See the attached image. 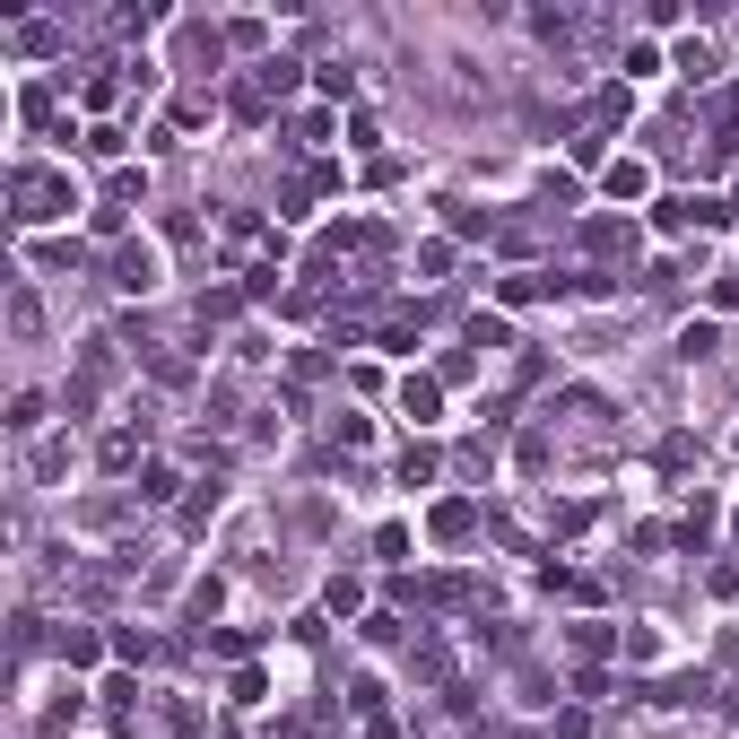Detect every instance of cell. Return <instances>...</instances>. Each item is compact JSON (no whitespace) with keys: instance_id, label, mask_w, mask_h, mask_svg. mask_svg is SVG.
<instances>
[{"instance_id":"obj_1","label":"cell","mask_w":739,"mask_h":739,"mask_svg":"<svg viewBox=\"0 0 739 739\" xmlns=\"http://www.w3.org/2000/svg\"><path fill=\"white\" fill-rule=\"evenodd\" d=\"M79 209V183L70 174H53V166H9V218H18V236H35V227H53V218H70Z\"/></svg>"},{"instance_id":"obj_2","label":"cell","mask_w":739,"mask_h":739,"mask_svg":"<svg viewBox=\"0 0 739 739\" xmlns=\"http://www.w3.org/2000/svg\"><path fill=\"white\" fill-rule=\"evenodd\" d=\"M114 287H123V296H157V287H166V252L148 245V236L123 245V252H114Z\"/></svg>"},{"instance_id":"obj_3","label":"cell","mask_w":739,"mask_h":739,"mask_svg":"<svg viewBox=\"0 0 739 739\" xmlns=\"http://www.w3.org/2000/svg\"><path fill=\"white\" fill-rule=\"evenodd\" d=\"M400 418L435 427V418H444V383H435V374H400Z\"/></svg>"},{"instance_id":"obj_4","label":"cell","mask_w":739,"mask_h":739,"mask_svg":"<svg viewBox=\"0 0 739 739\" xmlns=\"http://www.w3.org/2000/svg\"><path fill=\"white\" fill-rule=\"evenodd\" d=\"M53 652H61V670H96V661H105V635H96V626H61Z\"/></svg>"},{"instance_id":"obj_5","label":"cell","mask_w":739,"mask_h":739,"mask_svg":"<svg viewBox=\"0 0 739 739\" xmlns=\"http://www.w3.org/2000/svg\"><path fill=\"white\" fill-rule=\"evenodd\" d=\"M601 192H610V201H644V192H652V166H644V157H610Z\"/></svg>"},{"instance_id":"obj_6","label":"cell","mask_w":739,"mask_h":739,"mask_svg":"<svg viewBox=\"0 0 739 739\" xmlns=\"http://www.w3.org/2000/svg\"><path fill=\"white\" fill-rule=\"evenodd\" d=\"M296 79H305V61H287V53H270V61H252V88L278 105V96H296Z\"/></svg>"},{"instance_id":"obj_7","label":"cell","mask_w":739,"mask_h":739,"mask_svg":"<svg viewBox=\"0 0 739 739\" xmlns=\"http://www.w3.org/2000/svg\"><path fill=\"white\" fill-rule=\"evenodd\" d=\"M427 531H435V539H470V531H479V504H470V496H444V504L427 513Z\"/></svg>"},{"instance_id":"obj_8","label":"cell","mask_w":739,"mask_h":739,"mask_svg":"<svg viewBox=\"0 0 739 739\" xmlns=\"http://www.w3.org/2000/svg\"><path fill=\"white\" fill-rule=\"evenodd\" d=\"M539 296H557L548 270H513V278H496V305H539Z\"/></svg>"},{"instance_id":"obj_9","label":"cell","mask_w":739,"mask_h":739,"mask_svg":"<svg viewBox=\"0 0 739 739\" xmlns=\"http://www.w3.org/2000/svg\"><path fill=\"white\" fill-rule=\"evenodd\" d=\"M61 44H70V35H61V26H44V18H26V26H18V53H26V61H53Z\"/></svg>"},{"instance_id":"obj_10","label":"cell","mask_w":739,"mask_h":739,"mask_svg":"<svg viewBox=\"0 0 739 739\" xmlns=\"http://www.w3.org/2000/svg\"><path fill=\"white\" fill-rule=\"evenodd\" d=\"M714 70H723V53H714V44H696V35H687V44H679V79H696V88H705V79H714Z\"/></svg>"},{"instance_id":"obj_11","label":"cell","mask_w":739,"mask_h":739,"mask_svg":"<svg viewBox=\"0 0 739 739\" xmlns=\"http://www.w3.org/2000/svg\"><path fill=\"white\" fill-rule=\"evenodd\" d=\"M583 245H592V252H635V218H626V227H617V218H592Z\"/></svg>"},{"instance_id":"obj_12","label":"cell","mask_w":739,"mask_h":739,"mask_svg":"<svg viewBox=\"0 0 739 739\" xmlns=\"http://www.w3.org/2000/svg\"><path fill=\"white\" fill-rule=\"evenodd\" d=\"M166 731H174V739H201V731H209V714H201L192 696H166Z\"/></svg>"},{"instance_id":"obj_13","label":"cell","mask_w":739,"mask_h":739,"mask_svg":"<svg viewBox=\"0 0 739 739\" xmlns=\"http://www.w3.org/2000/svg\"><path fill=\"white\" fill-rule=\"evenodd\" d=\"M96 462H105V470H139V435H130V427H114V435L96 444Z\"/></svg>"},{"instance_id":"obj_14","label":"cell","mask_w":739,"mask_h":739,"mask_svg":"<svg viewBox=\"0 0 739 739\" xmlns=\"http://www.w3.org/2000/svg\"><path fill=\"white\" fill-rule=\"evenodd\" d=\"M9 331H18V340H35V331H44V305H35V287H18V296H9Z\"/></svg>"},{"instance_id":"obj_15","label":"cell","mask_w":739,"mask_h":739,"mask_svg":"<svg viewBox=\"0 0 739 739\" xmlns=\"http://www.w3.org/2000/svg\"><path fill=\"white\" fill-rule=\"evenodd\" d=\"M714 349H723V331H714V322H687V331H679V357H687V366H696V357H714Z\"/></svg>"},{"instance_id":"obj_16","label":"cell","mask_w":739,"mask_h":739,"mask_svg":"<svg viewBox=\"0 0 739 739\" xmlns=\"http://www.w3.org/2000/svg\"><path fill=\"white\" fill-rule=\"evenodd\" d=\"M35 427H44V391H18L9 400V435H35Z\"/></svg>"},{"instance_id":"obj_17","label":"cell","mask_w":739,"mask_h":739,"mask_svg":"<svg viewBox=\"0 0 739 739\" xmlns=\"http://www.w3.org/2000/svg\"><path fill=\"white\" fill-rule=\"evenodd\" d=\"M427 479H435V444H409L400 453V488H427Z\"/></svg>"},{"instance_id":"obj_18","label":"cell","mask_w":739,"mask_h":739,"mask_svg":"<svg viewBox=\"0 0 739 739\" xmlns=\"http://www.w3.org/2000/svg\"><path fill=\"white\" fill-rule=\"evenodd\" d=\"M183 610H192V617H218V610H227V583H218V575H201V583H192V601H183Z\"/></svg>"},{"instance_id":"obj_19","label":"cell","mask_w":739,"mask_h":739,"mask_svg":"<svg viewBox=\"0 0 739 739\" xmlns=\"http://www.w3.org/2000/svg\"><path fill=\"white\" fill-rule=\"evenodd\" d=\"M531 35H539V44H566V35H575V9H539Z\"/></svg>"},{"instance_id":"obj_20","label":"cell","mask_w":739,"mask_h":739,"mask_svg":"<svg viewBox=\"0 0 739 739\" xmlns=\"http://www.w3.org/2000/svg\"><path fill=\"white\" fill-rule=\"evenodd\" d=\"M123 148H130L123 123H96V130H88V157H123Z\"/></svg>"},{"instance_id":"obj_21","label":"cell","mask_w":739,"mask_h":739,"mask_svg":"<svg viewBox=\"0 0 739 739\" xmlns=\"http://www.w3.org/2000/svg\"><path fill=\"white\" fill-rule=\"evenodd\" d=\"M96 696H105V705H114V714H130V705H139V679H130V670H114V679H105V687H96Z\"/></svg>"},{"instance_id":"obj_22","label":"cell","mask_w":739,"mask_h":739,"mask_svg":"<svg viewBox=\"0 0 739 739\" xmlns=\"http://www.w3.org/2000/svg\"><path fill=\"white\" fill-rule=\"evenodd\" d=\"M374 557H383V566H400V557H409V531H400V522H383V531H374Z\"/></svg>"},{"instance_id":"obj_23","label":"cell","mask_w":739,"mask_h":739,"mask_svg":"<svg viewBox=\"0 0 739 739\" xmlns=\"http://www.w3.org/2000/svg\"><path fill=\"white\" fill-rule=\"evenodd\" d=\"M209 513H218V479H201V496H192V504H183V531H201V522H209Z\"/></svg>"},{"instance_id":"obj_24","label":"cell","mask_w":739,"mask_h":739,"mask_svg":"<svg viewBox=\"0 0 739 739\" xmlns=\"http://www.w3.org/2000/svg\"><path fill=\"white\" fill-rule=\"evenodd\" d=\"M114 652H123V661H148V652H157V635H139V626H114Z\"/></svg>"},{"instance_id":"obj_25","label":"cell","mask_w":739,"mask_h":739,"mask_svg":"<svg viewBox=\"0 0 739 739\" xmlns=\"http://www.w3.org/2000/svg\"><path fill=\"white\" fill-rule=\"evenodd\" d=\"M61 462H70V444L53 435V444H35V479H61Z\"/></svg>"},{"instance_id":"obj_26","label":"cell","mask_w":739,"mask_h":739,"mask_svg":"<svg viewBox=\"0 0 739 739\" xmlns=\"http://www.w3.org/2000/svg\"><path fill=\"white\" fill-rule=\"evenodd\" d=\"M723 209H731V218H739V183H731V192H723Z\"/></svg>"}]
</instances>
